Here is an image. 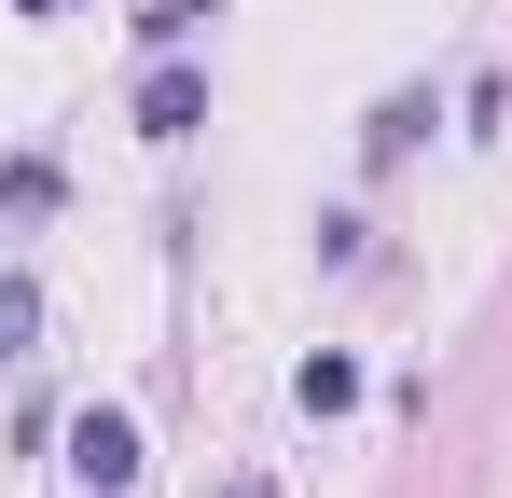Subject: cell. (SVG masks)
Instances as JSON below:
<instances>
[{
  "label": "cell",
  "mask_w": 512,
  "mask_h": 498,
  "mask_svg": "<svg viewBox=\"0 0 512 498\" xmlns=\"http://www.w3.org/2000/svg\"><path fill=\"white\" fill-rule=\"evenodd\" d=\"M70 485H84V498H125V485H139V415H125V402H84V415H70Z\"/></svg>",
  "instance_id": "1"
},
{
  "label": "cell",
  "mask_w": 512,
  "mask_h": 498,
  "mask_svg": "<svg viewBox=\"0 0 512 498\" xmlns=\"http://www.w3.org/2000/svg\"><path fill=\"white\" fill-rule=\"evenodd\" d=\"M194 125H208V70L194 56H153L139 70V139H194Z\"/></svg>",
  "instance_id": "2"
},
{
  "label": "cell",
  "mask_w": 512,
  "mask_h": 498,
  "mask_svg": "<svg viewBox=\"0 0 512 498\" xmlns=\"http://www.w3.org/2000/svg\"><path fill=\"white\" fill-rule=\"evenodd\" d=\"M0 222H56V153H0Z\"/></svg>",
  "instance_id": "3"
},
{
  "label": "cell",
  "mask_w": 512,
  "mask_h": 498,
  "mask_svg": "<svg viewBox=\"0 0 512 498\" xmlns=\"http://www.w3.org/2000/svg\"><path fill=\"white\" fill-rule=\"evenodd\" d=\"M416 125H429V83H402V97L360 125V153H374V166H402V153H416Z\"/></svg>",
  "instance_id": "4"
},
{
  "label": "cell",
  "mask_w": 512,
  "mask_h": 498,
  "mask_svg": "<svg viewBox=\"0 0 512 498\" xmlns=\"http://www.w3.org/2000/svg\"><path fill=\"white\" fill-rule=\"evenodd\" d=\"M291 402H305V415H346V402H360V360H346V346H319V360L291 374Z\"/></svg>",
  "instance_id": "5"
},
{
  "label": "cell",
  "mask_w": 512,
  "mask_h": 498,
  "mask_svg": "<svg viewBox=\"0 0 512 498\" xmlns=\"http://www.w3.org/2000/svg\"><path fill=\"white\" fill-rule=\"evenodd\" d=\"M42 346V291H28V263H0V360H28Z\"/></svg>",
  "instance_id": "6"
},
{
  "label": "cell",
  "mask_w": 512,
  "mask_h": 498,
  "mask_svg": "<svg viewBox=\"0 0 512 498\" xmlns=\"http://www.w3.org/2000/svg\"><path fill=\"white\" fill-rule=\"evenodd\" d=\"M194 14H208V0H139V42H153V56H180V42H194Z\"/></svg>",
  "instance_id": "7"
}]
</instances>
